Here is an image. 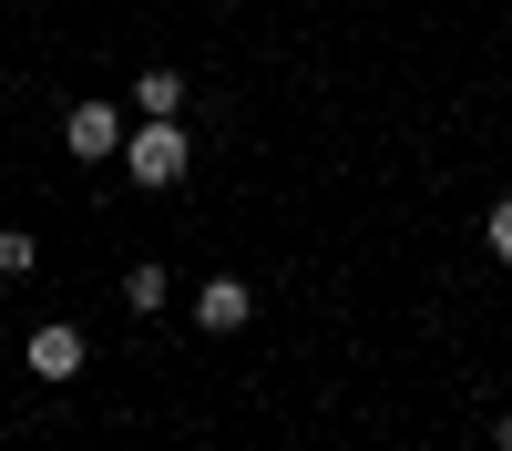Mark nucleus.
Wrapping results in <instances>:
<instances>
[{
	"label": "nucleus",
	"instance_id": "nucleus-8",
	"mask_svg": "<svg viewBox=\"0 0 512 451\" xmlns=\"http://www.w3.org/2000/svg\"><path fill=\"white\" fill-rule=\"evenodd\" d=\"M482 246H492V257L512 267V195H502V205H492V216H482Z\"/></svg>",
	"mask_w": 512,
	"mask_h": 451
},
{
	"label": "nucleus",
	"instance_id": "nucleus-2",
	"mask_svg": "<svg viewBox=\"0 0 512 451\" xmlns=\"http://www.w3.org/2000/svg\"><path fill=\"white\" fill-rule=\"evenodd\" d=\"M123 134H134V103H72L62 113V154L72 164H123Z\"/></svg>",
	"mask_w": 512,
	"mask_h": 451
},
{
	"label": "nucleus",
	"instance_id": "nucleus-3",
	"mask_svg": "<svg viewBox=\"0 0 512 451\" xmlns=\"http://www.w3.org/2000/svg\"><path fill=\"white\" fill-rule=\"evenodd\" d=\"M82 359H93V339H82L72 318H41L31 339H21V369H31V380H52V390H62V380H82Z\"/></svg>",
	"mask_w": 512,
	"mask_h": 451
},
{
	"label": "nucleus",
	"instance_id": "nucleus-5",
	"mask_svg": "<svg viewBox=\"0 0 512 451\" xmlns=\"http://www.w3.org/2000/svg\"><path fill=\"white\" fill-rule=\"evenodd\" d=\"M164 298H175V267H164V257H134V267H123V308H134V318H154Z\"/></svg>",
	"mask_w": 512,
	"mask_h": 451
},
{
	"label": "nucleus",
	"instance_id": "nucleus-7",
	"mask_svg": "<svg viewBox=\"0 0 512 451\" xmlns=\"http://www.w3.org/2000/svg\"><path fill=\"white\" fill-rule=\"evenodd\" d=\"M0 277H41V236L31 226H0Z\"/></svg>",
	"mask_w": 512,
	"mask_h": 451
},
{
	"label": "nucleus",
	"instance_id": "nucleus-6",
	"mask_svg": "<svg viewBox=\"0 0 512 451\" xmlns=\"http://www.w3.org/2000/svg\"><path fill=\"white\" fill-rule=\"evenodd\" d=\"M123 103H134V113H185V72H175V62H144Z\"/></svg>",
	"mask_w": 512,
	"mask_h": 451
},
{
	"label": "nucleus",
	"instance_id": "nucleus-9",
	"mask_svg": "<svg viewBox=\"0 0 512 451\" xmlns=\"http://www.w3.org/2000/svg\"><path fill=\"white\" fill-rule=\"evenodd\" d=\"M492 451H512V410H502V421H492Z\"/></svg>",
	"mask_w": 512,
	"mask_h": 451
},
{
	"label": "nucleus",
	"instance_id": "nucleus-4",
	"mask_svg": "<svg viewBox=\"0 0 512 451\" xmlns=\"http://www.w3.org/2000/svg\"><path fill=\"white\" fill-rule=\"evenodd\" d=\"M195 328H205V339H236V328H256V287L216 267V277L195 287Z\"/></svg>",
	"mask_w": 512,
	"mask_h": 451
},
{
	"label": "nucleus",
	"instance_id": "nucleus-1",
	"mask_svg": "<svg viewBox=\"0 0 512 451\" xmlns=\"http://www.w3.org/2000/svg\"><path fill=\"white\" fill-rule=\"evenodd\" d=\"M195 164V134H185V113H134V134H123V175H134L144 195H164Z\"/></svg>",
	"mask_w": 512,
	"mask_h": 451
}]
</instances>
